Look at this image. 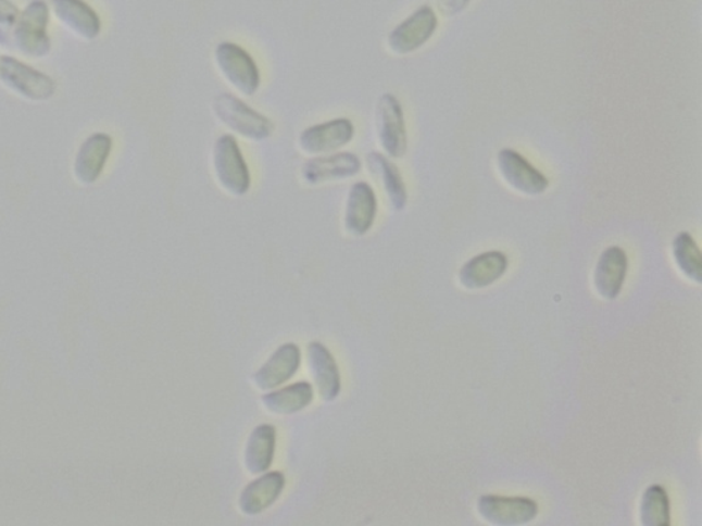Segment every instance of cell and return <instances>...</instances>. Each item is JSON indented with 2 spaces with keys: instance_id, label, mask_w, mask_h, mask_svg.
Returning <instances> with one entry per match:
<instances>
[{
  "instance_id": "4fadbf2b",
  "label": "cell",
  "mask_w": 702,
  "mask_h": 526,
  "mask_svg": "<svg viewBox=\"0 0 702 526\" xmlns=\"http://www.w3.org/2000/svg\"><path fill=\"white\" fill-rule=\"evenodd\" d=\"M361 171V161L351 152H339L328 156L309 160L302 167V176L306 183L316 184L331 180H344Z\"/></svg>"
},
{
  "instance_id": "277c9868",
  "label": "cell",
  "mask_w": 702,
  "mask_h": 526,
  "mask_svg": "<svg viewBox=\"0 0 702 526\" xmlns=\"http://www.w3.org/2000/svg\"><path fill=\"white\" fill-rule=\"evenodd\" d=\"M213 165L224 189L235 197L248 193L251 184L248 162L233 135H223L217 139L213 149Z\"/></svg>"
},
{
  "instance_id": "ba28073f",
  "label": "cell",
  "mask_w": 702,
  "mask_h": 526,
  "mask_svg": "<svg viewBox=\"0 0 702 526\" xmlns=\"http://www.w3.org/2000/svg\"><path fill=\"white\" fill-rule=\"evenodd\" d=\"M353 138V123L349 118H337L309 126L298 141L308 154H327L348 146Z\"/></svg>"
},
{
  "instance_id": "7a4b0ae2",
  "label": "cell",
  "mask_w": 702,
  "mask_h": 526,
  "mask_svg": "<svg viewBox=\"0 0 702 526\" xmlns=\"http://www.w3.org/2000/svg\"><path fill=\"white\" fill-rule=\"evenodd\" d=\"M0 83L30 102L49 101L57 89L50 76L10 55L0 57Z\"/></svg>"
},
{
  "instance_id": "ffe728a7",
  "label": "cell",
  "mask_w": 702,
  "mask_h": 526,
  "mask_svg": "<svg viewBox=\"0 0 702 526\" xmlns=\"http://www.w3.org/2000/svg\"><path fill=\"white\" fill-rule=\"evenodd\" d=\"M276 430L272 425H260L253 430L246 446V467L251 475H261L269 469L274 460Z\"/></svg>"
},
{
  "instance_id": "d4e9b609",
  "label": "cell",
  "mask_w": 702,
  "mask_h": 526,
  "mask_svg": "<svg viewBox=\"0 0 702 526\" xmlns=\"http://www.w3.org/2000/svg\"><path fill=\"white\" fill-rule=\"evenodd\" d=\"M20 10L10 0H0V28L13 29L17 23Z\"/></svg>"
},
{
  "instance_id": "ac0fdd59",
  "label": "cell",
  "mask_w": 702,
  "mask_h": 526,
  "mask_svg": "<svg viewBox=\"0 0 702 526\" xmlns=\"http://www.w3.org/2000/svg\"><path fill=\"white\" fill-rule=\"evenodd\" d=\"M308 360L314 383H316L324 401L337 399L340 391V378L334 356L323 345L311 343L308 347Z\"/></svg>"
},
{
  "instance_id": "44dd1931",
  "label": "cell",
  "mask_w": 702,
  "mask_h": 526,
  "mask_svg": "<svg viewBox=\"0 0 702 526\" xmlns=\"http://www.w3.org/2000/svg\"><path fill=\"white\" fill-rule=\"evenodd\" d=\"M366 162H368L371 171L381 178L392 209L397 212L405 209L408 202L405 183H403L401 173L394 163L379 152H371L366 156Z\"/></svg>"
},
{
  "instance_id": "d6986e66",
  "label": "cell",
  "mask_w": 702,
  "mask_h": 526,
  "mask_svg": "<svg viewBox=\"0 0 702 526\" xmlns=\"http://www.w3.org/2000/svg\"><path fill=\"white\" fill-rule=\"evenodd\" d=\"M285 488V476L281 473H269L245 488L239 506L245 514L255 515L264 512L276 502Z\"/></svg>"
},
{
  "instance_id": "5bb4252c",
  "label": "cell",
  "mask_w": 702,
  "mask_h": 526,
  "mask_svg": "<svg viewBox=\"0 0 702 526\" xmlns=\"http://www.w3.org/2000/svg\"><path fill=\"white\" fill-rule=\"evenodd\" d=\"M377 213L374 189L368 183L360 181L350 188L346 203L344 225L354 236H363L372 228Z\"/></svg>"
},
{
  "instance_id": "cb8c5ba5",
  "label": "cell",
  "mask_w": 702,
  "mask_h": 526,
  "mask_svg": "<svg viewBox=\"0 0 702 526\" xmlns=\"http://www.w3.org/2000/svg\"><path fill=\"white\" fill-rule=\"evenodd\" d=\"M675 261H677L679 270L686 276L701 283L702 277V260L699 246L689 234L682 233L677 236L673 245Z\"/></svg>"
},
{
  "instance_id": "2e32d148",
  "label": "cell",
  "mask_w": 702,
  "mask_h": 526,
  "mask_svg": "<svg viewBox=\"0 0 702 526\" xmlns=\"http://www.w3.org/2000/svg\"><path fill=\"white\" fill-rule=\"evenodd\" d=\"M507 258L501 251H489L473 258L460 271V281L465 288L481 289L491 286L505 275Z\"/></svg>"
},
{
  "instance_id": "603a6c76",
  "label": "cell",
  "mask_w": 702,
  "mask_h": 526,
  "mask_svg": "<svg viewBox=\"0 0 702 526\" xmlns=\"http://www.w3.org/2000/svg\"><path fill=\"white\" fill-rule=\"evenodd\" d=\"M641 521L645 526H668L670 524L669 498L663 487L652 486L643 493Z\"/></svg>"
},
{
  "instance_id": "8fae6325",
  "label": "cell",
  "mask_w": 702,
  "mask_h": 526,
  "mask_svg": "<svg viewBox=\"0 0 702 526\" xmlns=\"http://www.w3.org/2000/svg\"><path fill=\"white\" fill-rule=\"evenodd\" d=\"M51 12L77 38L91 41L101 34V18L84 0H51Z\"/></svg>"
},
{
  "instance_id": "3957f363",
  "label": "cell",
  "mask_w": 702,
  "mask_h": 526,
  "mask_svg": "<svg viewBox=\"0 0 702 526\" xmlns=\"http://www.w3.org/2000/svg\"><path fill=\"white\" fill-rule=\"evenodd\" d=\"M213 109L223 124L246 139L265 140L274 134L275 125L269 118L255 112L234 95H218L214 99Z\"/></svg>"
},
{
  "instance_id": "9c48e42d",
  "label": "cell",
  "mask_w": 702,
  "mask_h": 526,
  "mask_svg": "<svg viewBox=\"0 0 702 526\" xmlns=\"http://www.w3.org/2000/svg\"><path fill=\"white\" fill-rule=\"evenodd\" d=\"M113 139L106 134H93L83 141L73 162V175L82 186H91L102 176L110 154Z\"/></svg>"
},
{
  "instance_id": "7402d4cb",
  "label": "cell",
  "mask_w": 702,
  "mask_h": 526,
  "mask_svg": "<svg viewBox=\"0 0 702 526\" xmlns=\"http://www.w3.org/2000/svg\"><path fill=\"white\" fill-rule=\"evenodd\" d=\"M312 399L313 389L311 384L297 383L294 386L280 389V391L264 394L262 402L271 412L292 414L308 408Z\"/></svg>"
},
{
  "instance_id": "484cf974",
  "label": "cell",
  "mask_w": 702,
  "mask_h": 526,
  "mask_svg": "<svg viewBox=\"0 0 702 526\" xmlns=\"http://www.w3.org/2000/svg\"><path fill=\"white\" fill-rule=\"evenodd\" d=\"M471 0H441V8L447 15H454L463 12Z\"/></svg>"
},
{
  "instance_id": "30bf717a",
  "label": "cell",
  "mask_w": 702,
  "mask_h": 526,
  "mask_svg": "<svg viewBox=\"0 0 702 526\" xmlns=\"http://www.w3.org/2000/svg\"><path fill=\"white\" fill-rule=\"evenodd\" d=\"M481 517L496 525H523L538 515V504L528 498L485 496L479 498Z\"/></svg>"
},
{
  "instance_id": "6da1fadb",
  "label": "cell",
  "mask_w": 702,
  "mask_h": 526,
  "mask_svg": "<svg viewBox=\"0 0 702 526\" xmlns=\"http://www.w3.org/2000/svg\"><path fill=\"white\" fill-rule=\"evenodd\" d=\"M50 23L49 4L43 0H33L20 13L12 30V46L26 58L41 60L49 55L51 40L47 28Z\"/></svg>"
},
{
  "instance_id": "9a60e30c",
  "label": "cell",
  "mask_w": 702,
  "mask_h": 526,
  "mask_svg": "<svg viewBox=\"0 0 702 526\" xmlns=\"http://www.w3.org/2000/svg\"><path fill=\"white\" fill-rule=\"evenodd\" d=\"M628 271V258L620 247H610L602 252L594 273L597 291L607 301L619 297Z\"/></svg>"
},
{
  "instance_id": "52a82bcc",
  "label": "cell",
  "mask_w": 702,
  "mask_h": 526,
  "mask_svg": "<svg viewBox=\"0 0 702 526\" xmlns=\"http://www.w3.org/2000/svg\"><path fill=\"white\" fill-rule=\"evenodd\" d=\"M437 28V14L431 8L423 7L391 32L389 36L390 49L396 54H411L426 45Z\"/></svg>"
},
{
  "instance_id": "5b68a950",
  "label": "cell",
  "mask_w": 702,
  "mask_h": 526,
  "mask_svg": "<svg viewBox=\"0 0 702 526\" xmlns=\"http://www.w3.org/2000/svg\"><path fill=\"white\" fill-rule=\"evenodd\" d=\"M216 62L223 76L243 95L259 91L261 75L259 66L242 47L223 41L216 49Z\"/></svg>"
},
{
  "instance_id": "7c38bea8",
  "label": "cell",
  "mask_w": 702,
  "mask_h": 526,
  "mask_svg": "<svg viewBox=\"0 0 702 526\" xmlns=\"http://www.w3.org/2000/svg\"><path fill=\"white\" fill-rule=\"evenodd\" d=\"M499 170L510 186L526 195H541L549 187L548 178L537 171L530 162L524 160L517 151L501 150Z\"/></svg>"
},
{
  "instance_id": "8992f818",
  "label": "cell",
  "mask_w": 702,
  "mask_h": 526,
  "mask_svg": "<svg viewBox=\"0 0 702 526\" xmlns=\"http://www.w3.org/2000/svg\"><path fill=\"white\" fill-rule=\"evenodd\" d=\"M376 129L380 145L391 158H402L408 150L405 118L394 95H381L376 107Z\"/></svg>"
},
{
  "instance_id": "e0dca14e",
  "label": "cell",
  "mask_w": 702,
  "mask_h": 526,
  "mask_svg": "<svg viewBox=\"0 0 702 526\" xmlns=\"http://www.w3.org/2000/svg\"><path fill=\"white\" fill-rule=\"evenodd\" d=\"M300 349L296 345H285L271 356V360L254 375L255 386L272 389L290 380L300 366Z\"/></svg>"
}]
</instances>
